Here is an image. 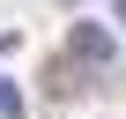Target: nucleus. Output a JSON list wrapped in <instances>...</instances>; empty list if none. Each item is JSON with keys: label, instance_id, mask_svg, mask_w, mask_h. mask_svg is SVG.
<instances>
[{"label": "nucleus", "instance_id": "2", "mask_svg": "<svg viewBox=\"0 0 126 119\" xmlns=\"http://www.w3.org/2000/svg\"><path fill=\"white\" fill-rule=\"evenodd\" d=\"M45 89H52V97H82V60H59V67H45Z\"/></svg>", "mask_w": 126, "mask_h": 119}, {"label": "nucleus", "instance_id": "1", "mask_svg": "<svg viewBox=\"0 0 126 119\" xmlns=\"http://www.w3.org/2000/svg\"><path fill=\"white\" fill-rule=\"evenodd\" d=\"M67 52L82 60V67H96V75H119V45H111V22H89V15H82V22L67 30Z\"/></svg>", "mask_w": 126, "mask_h": 119}, {"label": "nucleus", "instance_id": "4", "mask_svg": "<svg viewBox=\"0 0 126 119\" xmlns=\"http://www.w3.org/2000/svg\"><path fill=\"white\" fill-rule=\"evenodd\" d=\"M111 22H119V30H126V0H111Z\"/></svg>", "mask_w": 126, "mask_h": 119}, {"label": "nucleus", "instance_id": "3", "mask_svg": "<svg viewBox=\"0 0 126 119\" xmlns=\"http://www.w3.org/2000/svg\"><path fill=\"white\" fill-rule=\"evenodd\" d=\"M0 119H22V89L15 82H0Z\"/></svg>", "mask_w": 126, "mask_h": 119}]
</instances>
